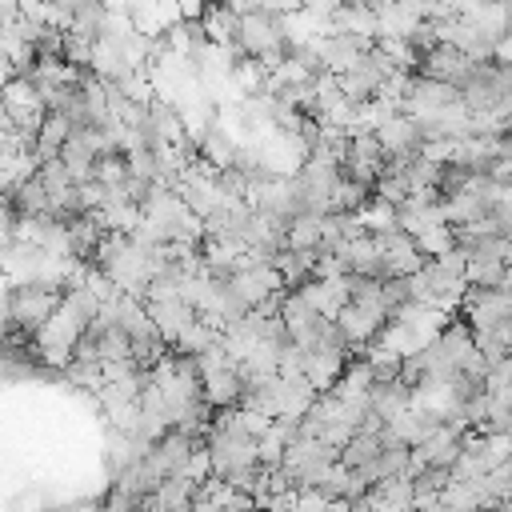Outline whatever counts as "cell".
Returning <instances> with one entry per match:
<instances>
[{"mask_svg":"<svg viewBox=\"0 0 512 512\" xmlns=\"http://www.w3.org/2000/svg\"><path fill=\"white\" fill-rule=\"evenodd\" d=\"M372 44V36H360V32H348V28H332L328 36L316 40V56L324 64L328 76H340L344 68H352V60Z\"/></svg>","mask_w":512,"mask_h":512,"instance_id":"6da1fadb","label":"cell"},{"mask_svg":"<svg viewBox=\"0 0 512 512\" xmlns=\"http://www.w3.org/2000/svg\"><path fill=\"white\" fill-rule=\"evenodd\" d=\"M200 28H204V36H208V44H232L236 40V32H240V12L236 8H228L224 0H204V8H200Z\"/></svg>","mask_w":512,"mask_h":512,"instance_id":"7a4b0ae2","label":"cell"}]
</instances>
